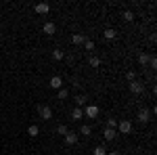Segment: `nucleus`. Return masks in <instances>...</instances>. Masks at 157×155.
Segmentation results:
<instances>
[{
	"instance_id": "nucleus-1",
	"label": "nucleus",
	"mask_w": 157,
	"mask_h": 155,
	"mask_svg": "<svg viewBox=\"0 0 157 155\" xmlns=\"http://www.w3.org/2000/svg\"><path fill=\"white\" fill-rule=\"evenodd\" d=\"M117 130H120V134H130V132H132V122H130V119L117 122Z\"/></svg>"
},
{
	"instance_id": "nucleus-2",
	"label": "nucleus",
	"mask_w": 157,
	"mask_h": 155,
	"mask_svg": "<svg viewBox=\"0 0 157 155\" xmlns=\"http://www.w3.org/2000/svg\"><path fill=\"white\" fill-rule=\"evenodd\" d=\"M128 86H130V92H132V95H143V92H145V84H143V82H138V80L130 82Z\"/></svg>"
},
{
	"instance_id": "nucleus-3",
	"label": "nucleus",
	"mask_w": 157,
	"mask_h": 155,
	"mask_svg": "<svg viewBox=\"0 0 157 155\" xmlns=\"http://www.w3.org/2000/svg\"><path fill=\"white\" fill-rule=\"evenodd\" d=\"M38 113H40V118H44V119L52 118V109H50L48 105H40V107H38Z\"/></svg>"
},
{
	"instance_id": "nucleus-4",
	"label": "nucleus",
	"mask_w": 157,
	"mask_h": 155,
	"mask_svg": "<svg viewBox=\"0 0 157 155\" xmlns=\"http://www.w3.org/2000/svg\"><path fill=\"white\" fill-rule=\"evenodd\" d=\"M98 111H101V109H98L97 105H88V107L84 109V115H86V118H97Z\"/></svg>"
},
{
	"instance_id": "nucleus-5",
	"label": "nucleus",
	"mask_w": 157,
	"mask_h": 155,
	"mask_svg": "<svg viewBox=\"0 0 157 155\" xmlns=\"http://www.w3.org/2000/svg\"><path fill=\"white\" fill-rule=\"evenodd\" d=\"M36 13L38 15H48L50 13V4L48 2H40V4H36Z\"/></svg>"
},
{
	"instance_id": "nucleus-6",
	"label": "nucleus",
	"mask_w": 157,
	"mask_h": 155,
	"mask_svg": "<svg viewBox=\"0 0 157 155\" xmlns=\"http://www.w3.org/2000/svg\"><path fill=\"white\" fill-rule=\"evenodd\" d=\"M50 88H55V90L63 88V80H61V76H52V78H50Z\"/></svg>"
},
{
	"instance_id": "nucleus-7",
	"label": "nucleus",
	"mask_w": 157,
	"mask_h": 155,
	"mask_svg": "<svg viewBox=\"0 0 157 155\" xmlns=\"http://www.w3.org/2000/svg\"><path fill=\"white\" fill-rule=\"evenodd\" d=\"M149 119H151V111H147V109H140V111H138V122H140V124H147Z\"/></svg>"
},
{
	"instance_id": "nucleus-8",
	"label": "nucleus",
	"mask_w": 157,
	"mask_h": 155,
	"mask_svg": "<svg viewBox=\"0 0 157 155\" xmlns=\"http://www.w3.org/2000/svg\"><path fill=\"white\" fill-rule=\"evenodd\" d=\"M103 136H105V141H113V138L117 136V130H115V128H105Z\"/></svg>"
},
{
	"instance_id": "nucleus-9",
	"label": "nucleus",
	"mask_w": 157,
	"mask_h": 155,
	"mask_svg": "<svg viewBox=\"0 0 157 155\" xmlns=\"http://www.w3.org/2000/svg\"><path fill=\"white\" fill-rule=\"evenodd\" d=\"M65 143L67 145H75L78 143V132H67V134H65Z\"/></svg>"
},
{
	"instance_id": "nucleus-10",
	"label": "nucleus",
	"mask_w": 157,
	"mask_h": 155,
	"mask_svg": "<svg viewBox=\"0 0 157 155\" xmlns=\"http://www.w3.org/2000/svg\"><path fill=\"white\" fill-rule=\"evenodd\" d=\"M55 32H57V25L52 23V21H48V23H44V34H46V36H52Z\"/></svg>"
},
{
	"instance_id": "nucleus-11",
	"label": "nucleus",
	"mask_w": 157,
	"mask_h": 155,
	"mask_svg": "<svg viewBox=\"0 0 157 155\" xmlns=\"http://www.w3.org/2000/svg\"><path fill=\"white\" fill-rule=\"evenodd\" d=\"M82 118H84V111H82L80 107H73L71 109V119H73V122H78V119H82Z\"/></svg>"
},
{
	"instance_id": "nucleus-12",
	"label": "nucleus",
	"mask_w": 157,
	"mask_h": 155,
	"mask_svg": "<svg viewBox=\"0 0 157 155\" xmlns=\"http://www.w3.org/2000/svg\"><path fill=\"white\" fill-rule=\"evenodd\" d=\"M71 42H73V44H84V42H86V36H84V34H73V36H71Z\"/></svg>"
},
{
	"instance_id": "nucleus-13",
	"label": "nucleus",
	"mask_w": 157,
	"mask_h": 155,
	"mask_svg": "<svg viewBox=\"0 0 157 155\" xmlns=\"http://www.w3.org/2000/svg\"><path fill=\"white\" fill-rule=\"evenodd\" d=\"M27 134H29V136H32V138H36L38 134H40V128H38L36 124H32V126H29V128H27Z\"/></svg>"
},
{
	"instance_id": "nucleus-14",
	"label": "nucleus",
	"mask_w": 157,
	"mask_h": 155,
	"mask_svg": "<svg viewBox=\"0 0 157 155\" xmlns=\"http://www.w3.org/2000/svg\"><path fill=\"white\" fill-rule=\"evenodd\" d=\"M57 96H59V101H63V99L69 96V90H67V88H59V90H57Z\"/></svg>"
},
{
	"instance_id": "nucleus-15",
	"label": "nucleus",
	"mask_w": 157,
	"mask_h": 155,
	"mask_svg": "<svg viewBox=\"0 0 157 155\" xmlns=\"http://www.w3.org/2000/svg\"><path fill=\"white\" fill-rule=\"evenodd\" d=\"M149 59H151V57H149V55H145V52H140V55H138V63H140V65H147V63H149Z\"/></svg>"
},
{
	"instance_id": "nucleus-16",
	"label": "nucleus",
	"mask_w": 157,
	"mask_h": 155,
	"mask_svg": "<svg viewBox=\"0 0 157 155\" xmlns=\"http://www.w3.org/2000/svg\"><path fill=\"white\" fill-rule=\"evenodd\" d=\"M115 36H117L115 29H105V38H107V40H115Z\"/></svg>"
},
{
	"instance_id": "nucleus-17",
	"label": "nucleus",
	"mask_w": 157,
	"mask_h": 155,
	"mask_svg": "<svg viewBox=\"0 0 157 155\" xmlns=\"http://www.w3.org/2000/svg\"><path fill=\"white\" fill-rule=\"evenodd\" d=\"M52 59L61 61V59H63V50H59V48H57V50H52Z\"/></svg>"
},
{
	"instance_id": "nucleus-18",
	"label": "nucleus",
	"mask_w": 157,
	"mask_h": 155,
	"mask_svg": "<svg viewBox=\"0 0 157 155\" xmlns=\"http://www.w3.org/2000/svg\"><path fill=\"white\" fill-rule=\"evenodd\" d=\"M90 132H92V128H90L88 124H84V126H82V130H80V134H84V136H88Z\"/></svg>"
},
{
	"instance_id": "nucleus-19",
	"label": "nucleus",
	"mask_w": 157,
	"mask_h": 155,
	"mask_svg": "<svg viewBox=\"0 0 157 155\" xmlns=\"http://www.w3.org/2000/svg\"><path fill=\"white\" fill-rule=\"evenodd\" d=\"M90 65H92V67H98V65H101V59H98V57H90Z\"/></svg>"
},
{
	"instance_id": "nucleus-20",
	"label": "nucleus",
	"mask_w": 157,
	"mask_h": 155,
	"mask_svg": "<svg viewBox=\"0 0 157 155\" xmlns=\"http://www.w3.org/2000/svg\"><path fill=\"white\" fill-rule=\"evenodd\" d=\"M57 132H59V134H63V136H65V134H67V132H69V130H67V126H65V124H61L59 128H57Z\"/></svg>"
},
{
	"instance_id": "nucleus-21",
	"label": "nucleus",
	"mask_w": 157,
	"mask_h": 155,
	"mask_svg": "<svg viewBox=\"0 0 157 155\" xmlns=\"http://www.w3.org/2000/svg\"><path fill=\"white\" fill-rule=\"evenodd\" d=\"M94 155H107V149L105 147H97L94 149Z\"/></svg>"
},
{
	"instance_id": "nucleus-22",
	"label": "nucleus",
	"mask_w": 157,
	"mask_h": 155,
	"mask_svg": "<svg viewBox=\"0 0 157 155\" xmlns=\"http://www.w3.org/2000/svg\"><path fill=\"white\" fill-rule=\"evenodd\" d=\"M124 19H126V21H132V19H134V13L132 11H126V13H124Z\"/></svg>"
},
{
	"instance_id": "nucleus-23",
	"label": "nucleus",
	"mask_w": 157,
	"mask_h": 155,
	"mask_svg": "<svg viewBox=\"0 0 157 155\" xmlns=\"http://www.w3.org/2000/svg\"><path fill=\"white\" fill-rule=\"evenodd\" d=\"M84 46H86V50H94V42H92V40H86Z\"/></svg>"
},
{
	"instance_id": "nucleus-24",
	"label": "nucleus",
	"mask_w": 157,
	"mask_h": 155,
	"mask_svg": "<svg viewBox=\"0 0 157 155\" xmlns=\"http://www.w3.org/2000/svg\"><path fill=\"white\" fill-rule=\"evenodd\" d=\"M115 126H117V119L109 118V119H107V128H115Z\"/></svg>"
},
{
	"instance_id": "nucleus-25",
	"label": "nucleus",
	"mask_w": 157,
	"mask_h": 155,
	"mask_svg": "<svg viewBox=\"0 0 157 155\" xmlns=\"http://www.w3.org/2000/svg\"><path fill=\"white\" fill-rule=\"evenodd\" d=\"M126 80H128V82H134V80H136V73H134V72H128V73H126Z\"/></svg>"
},
{
	"instance_id": "nucleus-26",
	"label": "nucleus",
	"mask_w": 157,
	"mask_h": 155,
	"mask_svg": "<svg viewBox=\"0 0 157 155\" xmlns=\"http://www.w3.org/2000/svg\"><path fill=\"white\" fill-rule=\"evenodd\" d=\"M75 103H78V105H84V103H86V96H84V95H80L78 99H75Z\"/></svg>"
},
{
	"instance_id": "nucleus-27",
	"label": "nucleus",
	"mask_w": 157,
	"mask_h": 155,
	"mask_svg": "<svg viewBox=\"0 0 157 155\" xmlns=\"http://www.w3.org/2000/svg\"><path fill=\"white\" fill-rule=\"evenodd\" d=\"M107 155H120V153H117V151H109Z\"/></svg>"
}]
</instances>
